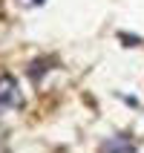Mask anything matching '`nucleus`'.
<instances>
[{
    "mask_svg": "<svg viewBox=\"0 0 144 153\" xmlns=\"http://www.w3.org/2000/svg\"><path fill=\"white\" fill-rule=\"evenodd\" d=\"M20 107H23V95H20L17 81L12 75H0V116L20 110Z\"/></svg>",
    "mask_w": 144,
    "mask_h": 153,
    "instance_id": "1",
    "label": "nucleus"
},
{
    "mask_svg": "<svg viewBox=\"0 0 144 153\" xmlns=\"http://www.w3.org/2000/svg\"><path fill=\"white\" fill-rule=\"evenodd\" d=\"M104 153H138V150H136V145H133L127 136H115V139H110V142L104 145Z\"/></svg>",
    "mask_w": 144,
    "mask_h": 153,
    "instance_id": "2",
    "label": "nucleus"
},
{
    "mask_svg": "<svg viewBox=\"0 0 144 153\" xmlns=\"http://www.w3.org/2000/svg\"><path fill=\"white\" fill-rule=\"evenodd\" d=\"M20 3H23V6H41L43 0H20Z\"/></svg>",
    "mask_w": 144,
    "mask_h": 153,
    "instance_id": "3",
    "label": "nucleus"
}]
</instances>
